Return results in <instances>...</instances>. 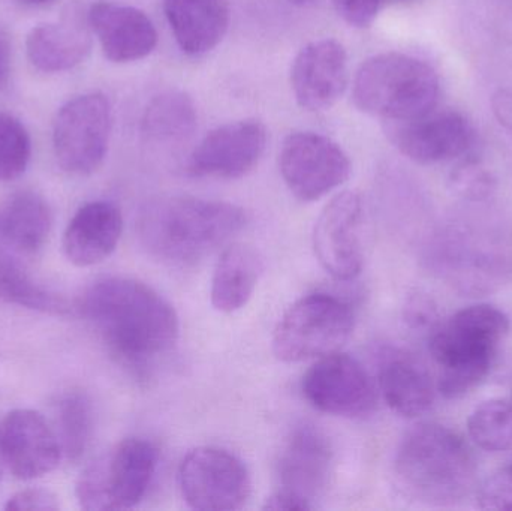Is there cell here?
Here are the masks:
<instances>
[{"label": "cell", "instance_id": "32", "mask_svg": "<svg viewBox=\"0 0 512 511\" xmlns=\"http://www.w3.org/2000/svg\"><path fill=\"white\" fill-rule=\"evenodd\" d=\"M478 506L483 510L512 511V464L484 480L478 491Z\"/></svg>", "mask_w": 512, "mask_h": 511}, {"label": "cell", "instance_id": "14", "mask_svg": "<svg viewBox=\"0 0 512 511\" xmlns=\"http://www.w3.org/2000/svg\"><path fill=\"white\" fill-rule=\"evenodd\" d=\"M363 203L357 192L336 195L319 215L313 248L325 272L337 281H352L363 269Z\"/></svg>", "mask_w": 512, "mask_h": 511}, {"label": "cell", "instance_id": "30", "mask_svg": "<svg viewBox=\"0 0 512 511\" xmlns=\"http://www.w3.org/2000/svg\"><path fill=\"white\" fill-rule=\"evenodd\" d=\"M32 155L29 132L17 117L0 113V180L23 176Z\"/></svg>", "mask_w": 512, "mask_h": 511}, {"label": "cell", "instance_id": "24", "mask_svg": "<svg viewBox=\"0 0 512 511\" xmlns=\"http://www.w3.org/2000/svg\"><path fill=\"white\" fill-rule=\"evenodd\" d=\"M262 273L258 252L248 245H233L222 252L212 279V305L233 314L248 305Z\"/></svg>", "mask_w": 512, "mask_h": 511}, {"label": "cell", "instance_id": "40", "mask_svg": "<svg viewBox=\"0 0 512 511\" xmlns=\"http://www.w3.org/2000/svg\"><path fill=\"white\" fill-rule=\"evenodd\" d=\"M288 2L292 3V5L300 6V8H307V6L316 5L319 0H288Z\"/></svg>", "mask_w": 512, "mask_h": 511}, {"label": "cell", "instance_id": "12", "mask_svg": "<svg viewBox=\"0 0 512 511\" xmlns=\"http://www.w3.org/2000/svg\"><path fill=\"white\" fill-rule=\"evenodd\" d=\"M303 395L321 413L346 419L370 416L378 392L369 372L354 357L333 353L321 357L303 378Z\"/></svg>", "mask_w": 512, "mask_h": 511}, {"label": "cell", "instance_id": "4", "mask_svg": "<svg viewBox=\"0 0 512 511\" xmlns=\"http://www.w3.org/2000/svg\"><path fill=\"white\" fill-rule=\"evenodd\" d=\"M403 491L430 506H454L472 492L477 462L453 429L420 423L406 432L394 459Z\"/></svg>", "mask_w": 512, "mask_h": 511}, {"label": "cell", "instance_id": "39", "mask_svg": "<svg viewBox=\"0 0 512 511\" xmlns=\"http://www.w3.org/2000/svg\"><path fill=\"white\" fill-rule=\"evenodd\" d=\"M18 2L23 3V5L36 6V8H39V6L51 5V3L56 2V0H18Z\"/></svg>", "mask_w": 512, "mask_h": 511}, {"label": "cell", "instance_id": "25", "mask_svg": "<svg viewBox=\"0 0 512 511\" xmlns=\"http://www.w3.org/2000/svg\"><path fill=\"white\" fill-rule=\"evenodd\" d=\"M51 224L50 206L36 192H18L0 210V237L23 254H35L45 245Z\"/></svg>", "mask_w": 512, "mask_h": 511}, {"label": "cell", "instance_id": "20", "mask_svg": "<svg viewBox=\"0 0 512 511\" xmlns=\"http://www.w3.org/2000/svg\"><path fill=\"white\" fill-rule=\"evenodd\" d=\"M122 231L119 207L108 201L84 204L63 233L65 257L77 267L96 266L116 251Z\"/></svg>", "mask_w": 512, "mask_h": 511}, {"label": "cell", "instance_id": "2", "mask_svg": "<svg viewBox=\"0 0 512 511\" xmlns=\"http://www.w3.org/2000/svg\"><path fill=\"white\" fill-rule=\"evenodd\" d=\"M423 260L463 296L495 293L512 282V228L487 219H451L430 234Z\"/></svg>", "mask_w": 512, "mask_h": 511}, {"label": "cell", "instance_id": "37", "mask_svg": "<svg viewBox=\"0 0 512 511\" xmlns=\"http://www.w3.org/2000/svg\"><path fill=\"white\" fill-rule=\"evenodd\" d=\"M493 111L498 117L499 123L510 132L512 137V92L511 90H499L493 96Z\"/></svg>", "mask_w": 512, "mask_h": 511}, {"label": "cell", "instance_id": "21", "mask_svg": "<svg viewBox=\"0 0 512 511\" xmlns=\"http://www.w3.org/2000/svg\"><path fill=\"white\" fill-rule=\"evenodd\" d=\"M87 17L72 14L63 23L39 24L26 39L29 62L42 72H65L80 65L92 50Z\"/></svg>", "mask_w": 512, "mask_h": 511}, {"label": "cell", "instance_id": "15", "mask_svg": "<svg viewBox=\"0 0 512 511\" xmlns=\"http://www.w3.org/2000/svg\"><path fill=\"white\" fill-rule=\"evenodd\" d=\"M267 129L259 120L246 119L218 126L189 156L188 173L210 179H240L261 161Z\"/></svg>", "mask_w": 512, "mask_h": 511}, {"label": "cell", "instance_id": "35", "mask_svg": "<svg viewBox=\"0 0 512 511\" xmlns=\"http://www.w3.org/2000/svg\"><path fill=\"white\" fill-rule=\"evenodd\" d=\"M385 0H333L337 14L354 27H369Z\"/></svg>", "mask_w": 512, "mask_h": 511}, {"label": "cell", "instance_id": "1", "mask_svg": "<svg viewBox=\"0 0 512 511\" xmlns=\"http://www.w3.org/2000/svg\"><path fill=\"white\" fill-rule=\"evenodd\" d=\"M78 309L111 353L134 368H146L167 356L179 341V317L173 306L135 279L114 276L93 282Z\"/></svg>", "mask_w": 512, "mask_h": 511}, {"label": "cell", "instance_id": "34", "mask_svg": "<svg viewBox=\"0 0 512 511\" xmlns=\"http://www.w3.org/2000/svg\"><path fill=\"white\" fill-rule=\"evenodd\" d=\"M59 507L56 495L41 488L15 492L5 504L6 511H56Z\"/></svg>", "mask_w": 512, "mask_h": 511}, {"label": "cell", "instance_id": "13", "mask_svg": "<svg viewBox=\"0 0 512 511\" xmlns=\"http://www.w3.org/2000/svg\"><path fill=\"white\" fill-rule=\"evenodd\" d=\"M385 132L402 155L418 164H438L471 155L475 132L468 120L456 111H436L388 120Z\"/></svg>", "mask_w": 512, "mask_h": 511}, {"label": "cell", "instance_id": "29", "mask_svg": "<svg viewBox=\"0 0 512 511\" xmlns=\"http://www.w3.org/2000/svg\"><path fill=\"white\" fill-rule=\"evenodd\" d=\"M469 437L486 452L512 449V404L502 399L483 402L468 420Z\"/></svg>", "mask_w": 512, "mask_h": 511}, {"label": "cell", "instance_id": "8", "mask_svg": "<svg viewBox=\"0 0 512 511\" xmlns=\"http://www.w3.org/2000/svg\"><path fill=\"white\" fill-rule=\"evenodd\" d=\"M111 105L104 93H84L66 102L53 123L57 164L74 176H90L104 164L111 135Z\"/></svg>", "mask_w": 512, "mask_h": 511}, {"label": "cell", "instance_id": "5", "mask_svg": "<svg viewBox=\"0 0 512 511\" xmlns=\"http://www.w3.org/2000/svg\"><path fill=\"white\" fill-rule=\"evenodd\" d=\"M355 105L388 122L411 119L435 110L439 78L423 60L402 53L370 57L354 80Z\"/></svg>", "mask_w": 512, "mask_h": 511}, {"label": "cell", "instance_id": "33", "mask_svg": "<svg viewBox=\"0 0 512 511\" xmlns=\"http://www.w3.org/2000/svg\"><path fill=\"white\" fill-rule=\"evenodd\" d=\"M405 318L412 329L427 330L429 333L441 323L436 303L426 294L420 293L409 297L405 308Z\"/></svg>", "mask_w": 512, "mask_h": 511}, {"label": "cell", "instance_id": "11", "mask_svg": "<svg viewBox=\"0 0 512 511\" xmlns=\"http://www.w3.org/2000/svg\"><path fill=\"white\" fill-rule=\"evenodd\" d=\"M279 167L289 191L304 203L330 194L351 176V161L339 144L315 132H292L283 140Z\"/></svg>", "mask_w": 512, "mask_h": 511}, {"label": "cell", "instance_id": "38", "mask_svg": "<svg viewBox=\"0 0 512 511\" xmlns=\"http://www.w3.org/2000/svg\"><path fill=\"white\" fill-rule=\"evenodd\" d=\"M11 68V45L8 36L0 30V86L5 83Z\"/></svg>", "mask_w": 512, "mask_h": 511}, {"label": "cell", "instance_id": "19", "mask_svg": "<svg viewBox=\"0 0 512 511\" xmlns=\"http://www.w3.org/2000/svg\"><path fill=\"white\" fill-rule=\"evenodd\" d=\"M90 29L98 36L105 57L128 63L149 56L158 45L153 21L134 6L98 2L87 12Z\"/></svg>", "mask_w": 512, "mask_h": 511}, {"label": "cell", "instance_id": "10", "mask_svg": "<svg viewBox=\"0 0 512 511\" xmlns=\"http://www.w3.org/2000/svg\"><path fill=\"white\" fill-rule=\"evenodd\" d=\"M183 500L197 511H234L251 495L245 464L227 450L198 447L183 459L179 470Z\"/></svg>", "mask_w": 512, "mask_h": 511}, {"label": "cell", "instance_id": "23", "mask_svg": "<svg viewBox=\"0 0 512 511\" xmlns=\"http://www.w3.org/2000/svg\"><path fill=\"white\" fill-rule=\"evenodd\" d=\"M379 389L388 407L408 419L423 416L435 401L432 377L408 354L393 353L385 357L379 369Z\"/></svg>", "mask_w": 512, "mask_h": 511}, {"label": "cell", "instance_id": "17", "mask_svg": "<svg viewBox=\"0 0 512 511\" xmlns=\"http://www.w3.org/2000/svg\"><path fill=\"white\" fill-rule=\"evenodd\" d=\"M348 54L336 39L310 42L295 57L291 84L300 107L325 111L333 107L348 86Z\"/></svg>", "mask_w": 512, "mask_h": 511}, {"label": "cell", "instance_id": "28", "mask_svg": "<svg viewBox=\"0 0 512 511\" xmlns=\"http://www.w3.org/2000/svg\"><path fill=\"white\" fill-rule=\"evenodd\" d=\"M60 444L69 461H78L86 453L93 432V411L86 395L71 392L57 404Z\"/></svg>", "mask_w": 512, "mask_h": 511}, {"label": "cell", "instance_id": "16", "mask_svg": "<svg viewBox=\"0 0 512 511\" xmlns=\"http://www.w3.org/2000/svg\"><path fill=\"white\" fill-rule=\"evenodd\" d=\"M62 444L42 414L14 410L0 425L3 465L18 480H35L53 473L62 459Z\"/></svg>", "mask_w": 512, "mask_h": 511}, {"label": "cell", "instance_id": "22", "mask_svg": "<svg viewBox=\"0 0 512 511\" xmlns=\"http://www.w3.org/2000/svg\"><path fill=\"white\" fill-rule=\"evenodd\" d=\"M164 12L180 50L203 56L218 47L230 26L227 0H164Z\"/></svg>", "mask_w": 512, "mask_h": 511}, {"label": "cell", "instance_id": "18", "mask_svg": "<svg viewBox=\"0 0 512 511\" xmlns=\"http://www.w3.org/2000/svg\"><path fill=\"white\" fill-rule=\"evenodd\" d=\"M333 467L330 441L312 425L292 431L277 464L280 491L291 492L312 503L327 488Z\"/></svg>", "mask_w": 512, "mask_h": 511}, {"label": "cell", "instance_id": "41", "mask_svg": "<svg viewBox=\"0 0 512 511\" xmlns=\"http://www.w3.org/2000/svg\"><path fill=\"white\" fill-rule=\"evenodd\" d=\"M385 2H409V0H385Z\"/></svg>", "mask_w": 512, "mask_h": 511}, {"label": "cell", "instance_id": "6", "mask_svg": "<svg viewBox=\"0 0 512 511\" xmlns=\"http://www.w3.org/2000/svg\"><path fill=\"white\" fill-rule=\"evenodd\" d=\"M158 449L143 438H128L90 462L77 480L81 509H134L149 491L158 467Z\"/></svg>", "mask_w": 512, "mask_h": 511}, {"label": "cell", "instance_id": "27", "mask_svg": "<svg viewBox=\"0 0 512 511\" xmlns=\"http://www.w3.org/2000/svg\"><path fill=\"white\" fill-rule=\"evenodd\" d=\"M0 300L47 314L66 311L62 297L35 281L17 258L3 251H0Z\"/></svg>", "mask_w": 512, "mask_h": 511}, {"label": "cell", "instance_id": "7", "mask_svg": "<svg viewBox=\"0 0 512 511\" xmlns=\"http://www.w3.org/2000/svg\"><path fill=\"white\" fill-rule=\"evenodd\" d=\"M351 306L330 294H310L295 302L277 324L273 351L297 363L337 353L354 332Z\"/></svg>", "mask_w": 512, "mask_h": 511}, {"label": "cell", "instance_id": "31", "mask_svg": "<svg viewBox=\"0 0 512 511\" xmlns=\"http://www.w3.org/2000/svg\"><path fill=\"white\" fill-rule=\"evenodd\" d=\"M451 183L457 194L475 203L489 200L496 191L495 177L481 167L472 155L465 156V161L460 162L451 176Z\"/></svg>", "mask_w": 512, "mask_h": 511}, {"label": "cell", "instance_id": "3", "mask_svg": "<svg viewBox=\"0 0 512 511\" xmlns=\"http://www.w3.org/2000/svg\"><path fill=\"white\" fill-rule=\"evenodd\" d=\"M248 224L242 207L194 197L150 201L137 221L141 245L152 257L188 266L203 260Z\"/></svg>", "mask_w": 512, "mask_h": 511}, {"label": "cell", "instance_id": "36", "mask_svg": "<svg viewBox=\"0 0 512 511\" xmlns=\"http://www.w3.org/2000/svg\"><path fill=\"white\" fill-rule=\"evenodd\" d=\"M264 510L271 511H304L312 510L313 504L291 492L279 491L265 500Z\"/></svg>", "mask_w": 512, "mask_h": 511}, {"label": "cell", "instance_id": "26", "mask_svg": "<svg viewBox=\"0 0 512 511\" xmlns=\"http://www.w3.org/2000/svg\"><path fill=\"white\" fill-rule=\"evenodd\" d=\"M197 128V110L186 93L179 90L161 93L147 105L143 132L155 143H180Z\"/></svg>", "mask_w": 512, "mask_h": 511}, {"label": "cell", "instance_id": "42", "mask_svg": "<svg viewBox=\"0 0 512 511\" xmlns=\"http://www.w3.org/2000/svg\"><path fill=\"white\" fill-rule=\"evenodd\" d=\"M0 464H3L2 455H0Z\"/></svg>", "mask_w": 512, "mask_h": 511}, {"label": "cell", "instance_id": "9", "mask_svg": "<svg viewBox=\"0 0 512 511\" xmlns=\"http://www.w3.org/2000/svg\"><path fill=\"white\" fill-rule=\"evenodd\" d=\"M510 326L508 315L495 306H469L430 332V353L441 369L492 368L498 345L510 332Z\"/></svg>", "mask_w": 512, "mask_h": 511}]
</instances>
